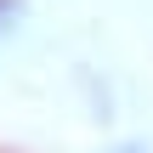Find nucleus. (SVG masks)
I'll list each match as a JSON object with an SVG mask.
<instances>
[{"mask_svg": "<svg viewBox=\"0 0 153 153\" xmlns=\"http://www.w3.org/2000/svg\"><path fill=\"white\" fill-rule=\"evenodd\" d=\"M114 153H148V148H136V142H131V148H114Z\"/></svg>", "mask_w": 153, "mask_h": 153, "instance_id": "f03ea898", "label": "nucleus"}, {"mask_svg": "<svg viewBox=\"0 0 153 153\" xmlns=\"http://www.w3.org/2000/svg\"><path fill=\"white\" fill-rule=\"evenodd\" d=\"M11 23H17V0H0V40H6Z\"/></svg>", "mask_w": 153, "mask_h": 153, "instance_id": "f257e3e1", "label": "nucleus"}]
</instances>
